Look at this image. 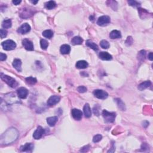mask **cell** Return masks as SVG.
Here are the masks:
<instances>
[{
  "instance_id": "14",
  "label": "cell",
  "mask_w": 153,
  "mask_h": 153,
  "mask_svg": "<svg viewBox=\"0 0 153 153\" xmlns=\"http://www.w3.org/2000/svg\"><path fill=\"white\" fill-rule=\"evenodd\" d=\"M34 145L32 143H26L24 145L20 146V150L21 151H27V152H32V150L34 149Z\"/></svg>"
},
{
  "instance_id": "29",
  "label": "cell",
  "mask_w": 153,
  "mask_h": 153,
  "mask_svg": "<svg viewBox=\"0 0 153 153\" xmlns=\"http://www.w3.org/2000/svg\"><path fill=\"white\" fill-rule=\"evenodd\" d=\"M42 35H43L44 37L50 39V38L53 36V32L52 30L49 29L46 30L42 32Z\"/></svg>"
},
{
  "instance_id": "12",
  "label": "cell",
  "mask_w": 153,
  "mask_h": 153,
  "mask_svg": "<svg viewBox=\"0 0 153 153\" xmlns=\"http://www.w3.org/2000/svg\"><path fill=\"white\" fill-rule=\"evenodd\" d=\"M72 115L73 118L76 120H80L82 119L83 117V113L82 111H80L78 109H73L71 111Z\"/></svg>"
},
{
  "instance_id": "30",
  "label": "cell",
  "mask_w": 153,
  "mask_h": 153,
  "mask_svg": "<svg viewBox=\"0 0 153 153\" xmlns=\"http://www.w3.org/2000/svg\"><path fill=\"white\" fill-rule=\"evenodd\" d=\"M115 101L117 102L118 107H119L120 109H121L122 111H124L126 109V107H125V104L124 103L123 101H121V99H115Z\"/></svg>"
},
{
  "instance_id": "13",
  "label": "cell",
  "mask_w": 153,
  "mask_h": 153,
  "mask_svg": "<svg viewBox=\"0 0 153 153\" xmlns=\"http://www.w3.org/2000/svg\"><path fill=\"white\" fill-rule=\"evenodd\" d=\"M22 44L26 50L29 51L34 50V44L32 41L28 39H24L22 41Z\"/></svg>"
},
{
  "instance_id": "16",
  "label": "cell",
  "mask_w": 153,
  "mask_h": 153,
  "mask_svg": "<svg viewBox=\"0 0 153 153\" xmlns=\"http://www.w3.org/2000/svg\"><path fill=\"white\" fill-rule=\"evenodd\" d=\"M99 58L103 60H110L113 59V56L106 52H101L99 53Z\"/></svg>"
},
{
  "instance_id": "21",
  "label": "cell",
  "mask_w": 153,
  "mask_h": 153,
  "mask_svg": "<svg viewBox=\"0 0 153 153\" xmlns=\"http://www.w3.org/2000/svg\"><path fill=\"white\" fill-rule=\"evenodd\" d=\"M60 53L63 54H69L71 51V47L68 44L62 45L60 47Z\"/></svg>"
},
{
  "instance_id": "33",
  "label": "cell",
  "mask_w": 153,
  "mask_h": 153,
  "mask_svg": "<svg viewBox=\"0 0 153 153\" xmlns=\"http://www.w3.org/2000/svg\"><path fill=\"white\" fill-rule=\"evenodd\" d=\"M102 138V136L101 134H96V135H95L93 137V142H95V143H97V142H99L100 140H101Z\"/></svg>"
},
{
  "instance_id": "40",
  "label": "cell",
  "mask_w": 153,
  "mask_h": 153,
  "mask_svg": "<svg viewBox=\"0 0 153 153\" xmlns=\"http://www.w3.org/2000/svg\"><path fill=\"white\" fill-rule=\"evenodd\" d=\"M90 149V146L89 145H87L85 146L84 147H83L80 150V152H85L88 151Z\"/></svg>"
},
{
  "instance_id": "38",
  "label": "cell",
  "mask_w": 153,
  "mask_h": 153,
  "mask_svg": "<svg viewBox=\"0 0 153 153\" xmlns=\"http://www.w3.org/2000/svg\"><path fill=\"white\" fill-rule=\"evenodd\" d=\"M132 43H133V38H132V36H128L127 40L126 41V44L129 46L130 45H132Z\"/></svg>"
},
{
  "instance_id": "1",
  "label": "cell",
  "mask_w": 153,
  "mask_h": 153,
  "mask_svg": "<svg viewBox=\"0 0 153 153\" xmlns=\"http://www.w3.org/2000/svg\"><path fill=\"white\" fill-rule=\"evenodd\" d=\"M19 136V132L15 128L8 129L1 137V143L2 144H9L17 139Z\"/></svg>"
},
{
  "instance_id": "31",
  "label": "cell",
  "mask_w": 153,
  "mask_h": 153,
  "mask_svg": "<svg viewBox=\"0 0 153 153\" xmlns=\"http://www.w3.org/2000/svg\"><path fill=\"white\" fill-rule=\"evenodd\" d=\"M40 45H41V47L42 49L46 50L48 46V42L47 40L44 39H42L40 41Z\"/></svg>"
},
{
  "instance_id": "9",
  "label": "cell",
  "mask_w": 153,
  "mask_h": 153,
  "mask_svg": "<svg viewBox=\"0 0 153 153\" xmlns=\"http://www.w3.org/2000/svg\"><path fill=\"white\" fill-rule=\"evenodd\" d=\"M60 97L59 96L57 95H53L49 99H48L47 101V105L49 106V107H53L56 105V104L58 103L60 101Z\"/></svg>"
},
{
  "instance_id": "20",
  "label": "cell",
  "mask_w": 153,
  "mask_h": 153,
  "mask_svg": "<svg viewBox=\"0 0 153 153\" xmlns=\"http://www.w3.org/2000/svg\"><path fill=\"white\" fill-rule=\"evenodd\" d=\"M58 117H56V116H54V117H48L47 119V123L48 125L51 126V127H53V126H54L57 122H58Z\"/></svg>"
},
{
  "instance_id": "23",
  "label": "cell",
  "mask_w": 153,
  "mask_h": 153,
  "mask_svg": "<svg viewBox=\"0 0 153 153\" xmlns=\"http://www.w3.org/2000/svg\"><path fill=\"white\" fill-rule=\"evenodd\" d=\"M121 33L119 30H113L109 34V37L111 39H117V38H121Z\"/></svg>"
},
{
  "instance_id": "34",
  "label": "cell",
  "mask_w": 153,
  "mask_h": 153,
  "mask_svg": "<svg viewBox=\"0 0 153 153\" xmlns=\"http://www.w3.org/2000/svg\"><path fill=\"white\" fill-rule=\"evenodd\" d=\"M100 108H101V107H100L98 105H95V107H93V113L97 116H98L99 115Z\"/></svg>"
},
{
  "instance_id": "43",
  "label": "cell",
  "mask_w": 153,
  "mask_h": 153,
  "mask_svg": "<svg viewBox=\"0 0 153 153\" xmlns=\"http://www.w3.org/2000/svg\"><path fill=\"white\" fill-rule=\"evenodd\" d=\"M21 1H16V0H15V1H13V3L15 5H18V4H19L21 3Z\"/></svg>"
},
{
  "instance_id": "18",
  "label": "cell",
  "mask_w": 153,
  "mask_h": 153,
  "mask_svg": "<svg viewBox=\"0 0 153 153\" xmlns=\"http://www.w3.org/2000/svg\"><path fill=\"white\" fill-rule=\"evenodd\" d=\"M88 63L85 60H79L76 63V68L78 69H85L88 66Z\"/></svg>"
},
{
  "instance_id": "24",
  "label": "cell",
  "mask_w": 153,
  "mask_h": 153,
  "mask_svg": "<svg viewBox=\"0 0 153 153\" xmlns=\"http://www.w3.org/2000/svg\"><path fill=\"white\" fill-rule=\"evenodd\" d=\"M83 41V40L80 36H75L71 40V43L73 45H79L81 44Z\"/></svg>"
},
{
  "instance_id": "2",
  "label": "cell",
  "mask_w": 153,
  "mask_h": 153,
  "mask_svg": "<svg viewBox=\"0 0 153 153\" xmlns=\"http://www.w3.org/2000/svg\"><path fill=\"white\" fill-rule=\"evenodd\" d=\"M1 78L3 79V80L7 84L10 86L12 88H15L17 86L18 83L17 81H16L15 78H12V77L8 76V75H4L3 74H1Z\"/></svg>"
},
{
  "instance_id": "32",
  "label": "cell",
  "mask_w": 153,
  "mask_h": 153,
  "mask_svg": "<svg viewBox=\"0 0 153 153\" xmlns=\"http://www.w3.org/2000/svg\"><path fill=\"white\" fill-rule=\"evenodd\" d=\"M100 46L104 49H107V48L109 47V44L107 40H102L100 42Z\"/></svg>"
},
{
  "instance_id": "27",
  "label": "cell",
  "mask_w": 153,
  "mask_h": 153,
  "mask_svg": "<svg viewBox=\"0 0 153 153\" xmlns=\"http://www.w3.org/2000/svg\"><path fill=\"white\" fill-rule=\"evenodd\" d=\"M11 20L10 19L4 20L3 22V23H2V26H3V28H4V29H8V28H11Z\"/></svg>"
},
{
  "instance_id": "8",
  "label": "cell",
  "mask_w": 153,
  "mask_h": 153,
  "mask_svg": "<svg viewBox=\"0 0 153 153\" xmlns=\"http://www.w3.org/2000/svg\"><path fill=\"white\" fill-rule=\"evenodd\" d=\"M30 30V26L28 23H23V25L20 26V27L18 28L17 32L18 33L21 34H25L28 33Z\"/></svg>"
},
{
  "instance_id": "44",
  "label": "cell",
  "mask_w": 153,
  "mask_h": 153,
  "mask_svg": "<svg viewBox=\"0 0 153 153\" xmlns=\"http://www.w3.org/2000/svg\"><path fill=\"white\" fill-rule=\"evenodd\" d=\"M31 2H32V3L34 4H36L38 2V1H31Z\"/></svg>"
},
{
  "instance_id": "22",
  "label": "cell",
  "mask_w": 153,
  "mask_h": 153,
  "mask_svg": "<svg viewBox=\"0 0 153 153\" xmlns=\"http://www.w3.org/2000/svg\"><path fill=\"white\" fill-rule=\"evenodd\" d=\"M151 84V83L150 81H144V82L140 83V84L138 85V89L140 91L144 90L145 89L148 88V87H150Z\"/></svg>"
},
{
  "instance_id": "19",
  "label": "cell",
  "mask_w": 153,
  "mask_h": 153,
  "mask_svg": "<svg viewBox=\"0 0 153 153\" xmlns=\"http://www.w3.org/2000/svg\"><path fill=\"white\" fill-rule=\"evenodd\" d=\"M22 62L21 60L19 59H16L14 60L13 62V66L15 67V68L19 72H20L22 71Z\"/></svg>"
},
{
  "instance_id": "11",
  "label": "cell",
  "mask_w": 153,
  "mask_h": 153,
  "mask_svg": "<svg viewBox=\"0 0 153 153\" xmlns=\"http://www.w3.org/2000/svg\"><path fill=\"white\" fill-rule=\"evenodd\" d=\"M44 133V129L41 126H38L36 130L34 132L33 134V137L35 139H39L42 137Z\"/></svg>"
},
{
  "instance_id": "5",
  "label": "cell",
  "mask_w": 153,
  "mask_h": 153,
  "mask_svg": "<svg viewBox=\"0 0 153 153\" xmlns=\"http://www.w3.org/2000/svg\"><path fill=\"white\" fill-rule=\"evenodd\" d=\"M93 95L96 97L100 99H105L108 96V94L107 91L103 90H95L93 91Z\"/></svg>"
},
{
  "instance_id": "3",
  "label": "cell",
  "mask_w": 153,
  "mask_h": 153,
  "mask_svg": "<svg viewBox=\"0 0 153 153\" xmlns=\"http://www.w3.org/2000/svg\"><path fill=\"white\" fill-rule=\"evenodd\" d=\"M102 116L104 120L107 123H113L115 120L116 114L113 112H108L107 110H103L102 111Z\"/></svg>"
},
{
  "instance_id": "15",
  "label": "cell",
  "mask_w": 153,
  "mask_h": 153,
  "mask_svg": "<svg viewBox=\"0 0 153 153\" xmlns=\"http://www.w3.org/2000/svg\"><path fill=\"white\" fill-rule=\"evenodd\" d=\"M9 96H8V95H5L6 101H7L8 103L11 104V103L17 102H19V101L16 99L15 95H14V94L13 93H10V94H9Z\"/></svg>"
},
{
  "instance_id": "17",
  "label": "cell",
  "mask_w": 153,
  "mask_h": 153,
  "mask_svg": "<svg viewBox=\"0 0 153 153\" xmlns=\"http://www.w3.org/2000/svg\"><path fill=\"white\" fill-rule=\"evenodd\" d=\"M83 111H84V114L85 117L86 118H89L91 117V111L90 107L88 103H86L84 105V108H83Z\"/></svg>"
},
{
  "instance_id": "35",
  "label": "cell",
  "mask_w": 153,
  "mask_h": 153,
  "mask_svg": "<svg viewBox=\"0 0 153 153\" xmlns=\"http://www.w3.org/2000/svg\"><path fill=\"white\" fill-rule=\"evenodd\" d=\"M146 52L145 50H142L139 53V59L140 60L142 59V60H144V58L145 57Z\"/></svg>"
},
{
  "instance_id": "10",
  "label": "cell",
  "mask_w": 153,
  "mask_h": 153,
  "mask_svg": "<svg viewBox=\"0 0 153 153\" xmlns=\"http://www.w3.org/2000/svg\"><path fill=\"white\" fill-rule=\"evenodd\" d=\"M17 93L20 99H25L28 96V90L25 87H20L17 89Z\"/></svg>"
},
{
  "instance_id": "6",
  "label": "cell",
  "mask_w": 153,
  "mask_h": 153,
  "mask_svg": "<svg viewBox=\"0 0 153 153\" xmlns=\"http://www.w3.org/2000/svg\"><path fill=\"white\" fill-rule=\"evenodd\" d=\"M110 17L108 16H102L100 17L97 21V24L99 26H105L110 23Z\"/></svg>"
},
{
  "instance_id": "42",
  "label": "cell",
  "mask_w": 153,
  "mask_h": 153,
  "mask_svg": "<svg viewBox=\"0 0 153 153\" xmlns=\"http://www.w3.org/2000/svg\"><path fill=\"white\" fill-rule=\"evenodd\" d=\"M148 59L150 60H153V56H152V52L150 53V54H148Z\"/></svg>"
},
{
  "instance_id": "39",
  "label": "cell",
  "mask_w": 153,
  "mask_h": 153,
  "mask_svg": "<svg viewBox=\"0 0 153 153\" xmlns=\"http://www.w3.org/2000/svg\"><path fill=\"white\" fill-rule=\"evenodd\" d=\"M87 88L85 86H79L77 88V90L79 93H84L85 91H87Z\"/></svg>"
},
{
  "instance_id": "4",
  "label": "cell",
  "mask_w": 153,
  "mask_h": 153,
  "mask_svg": "<svg viewBox=\"0 0 153 153\" xmlns=\"http://www.w3.org/2000/svg\"><path fill=\"white\" fill-rule=\"evenodd\" d=\"M2 46L3 48L5 50H14L16 47V44L13 40H8L2 42Z\"/></svg>"
},
{
  "instance_id": "28",
  "label": "cell",
  "mask_w": 153,
  "mask_h": 153,
  "mask_svg": "<svg viewBox=\"0 0 153 153\" xmlns=\"http://www.w3.org/2000/svg\"><path fill=\"white\" fill-rule=\"evenodd\" d=\"M25 80H26V83H27L28 84L31 85H34L35 84H36V82H37L36 79L35 78H34V77H27V78H26Z\"/></svg>"
},
{
  "instance_id": "26",
  "label": "cell",
  "mask_w": 153,
  "mask_h": 153,
  "mask_svg": "<svg viewBox=\"0 0 153 153\" xmlns=\"http://www.w3.org/2000/svg\"><path fill=\"white\" fill-rule=\"evenodd\" d=\"M56 4L54 1H50L47 2L46 4H45V7H46V9L48 10H52L53 9H54V8L56 7Z\"/></svg>"
},
{
  "instance_id": "25",
  "label": "cell",
  "mask_w": 153,
  "mask_h": 153,
  "mask_svg": "<svg viewBox=\"0 0 153 153\" xmlns=\"http://www.w3.org/2000/svg\"><path fill=\"white\" fill-rule=\"evenodd\" d=\"M85 44H86L88 47H89L90 48H92V49L94 50H95V51L98 50V46H97V44H96L95 42L87 40Z\"/></svg>"
},
{
  "instance_id": "41",
  "label": "cell",
  "mask_w": 153,
  "mask_h": 153,
  "mask_svg": "<svg viewBox=\"0 0 153 153\" xmlns=\"http://www.w3.org/2000/svg\"><path fill=\"white\" fill-rule=\"evenodd\" d=\"M7 59V55L5 54H4L3 53H0V60L4 61Z\"/></svg>"
},
{
  "instance_id": "36",
  "label": "cell",
  "mask_w": 153,
  "mask_h": 153,
  "mask_svg": "<svg viewBox=\"0 0 153 153\" xmlns=\"http://www.w3.org/2000/svg\"><path fill=\"white\" fill-rule=\"evenodd\" d=\"M128 3L130 5L133 6V7H137L140 5V3L136 1H128Z\"/></svg>"
},
{
  "instance_id": "7",
  "label": "cell",
  "mask_w": 153,
  "mask_h": 153,
  "mask_svg": "<svg viewBox=\"0 0 153 153\" xmlns=\"http://www.w3.org/2000/svg\"><path fill=\"white\" fill-rule=\"evenodd\" d=\"M34 15V12L32 11L31 10H29V9H26V8H24L23 10H21L20 13V16L23 19H26V18H29Z\"/></svg>"
},
{
  "instance_id": "37",
  "label": "cell",
  "mask_w": 153,
  "mask_h": 153,
  "mask_svg": "<svg viewBox=\"0 0 153 153\" xmlns=\"http://www.w3.org/2000/svg\"><path fill=\"white\" fill-rule=\"evenodd\" d=\"M0 32H1V33H0V35H1V39H3L4 38H5V36H7V31L6 30L4 29H1V30H0Z\"/></svg>"
}]
</instances>
